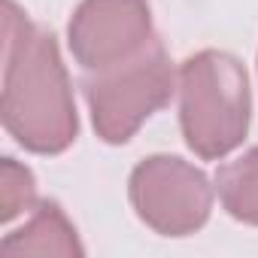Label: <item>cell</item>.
<instances>
[{"instance_id": "obj_1", "label": "cell", "mask_w": 258, "mask_h": 258, "mask_svg": "<svg viewBox=\"0 0 258 258\" xmlns=\"http://www.w3.org/2000/svg\"><path fill=\"white\" fill-rule=\"evenodd\" d=\"M4 124L34 155H61L79 134L73 85L58 43L13 0L4 4Z\"/></svg>"}, {"instance_id": "obj_2", "label": "cell", "mask_w": 258, "mask_h": 258, "mask_svg": "<svg viewBox=\"0 0 258 258\" xmlns=\"http://www.w3.org/2000/svg\"><path fill=\"white\" fill-rule=\"evenodd\" d=\"M179 127L185 146L219 161L231 155L249 134V76L246 67L219 49H204L182 61L176 73Z\"/></svg>"}, {"instance_id": "obj_3", "label": "cell", "mask_w": 258, "mask_h": 258, "mask_svg": "<svg viewBox=\"0 0 258 258\" xmlns=\"http://www.w3.org/2000/svg\"><path fill=\"white\" fill-rule=\"evenodd\" d=\"M176 88V70L161 40H152L134 58L106 70H88L82 94L91 112V124L103 143H127L140 124L170 103Z\"/></svg>"}, {"instance_id": "obj_4", "label": "cell", "mask_w": 258, "mask_h": 258, "mask_svg": "<svg viewBox=\"0 0 258 258\" xmlns=\"http://www.w3.org/2000/svg\"><path fill=\"white\" fill-rule=\"evenodd\" d=\"M131 204L155 234L185 237L207 225L213 210V185L207 173L176 155H149L127 179Z\"/></svg>"}, {"instance_id": "obj_5", "label": "cell", "mask_w": 258, "mask_h": 258, "mask_svg": "<svg viewBox=\"0 0 258 258\" xmlns=\"http://www.w3.org/2000/svg\"><path fill=\"white\" fill-rule=\"evenodd\" d=\"M149 0H82L67 25V43L85 70H106L152 43Z\"/></svg>"}, {"instance_id": "obj_6", "label": "cell", "mask_w": 258, "mask_h": 258, "mask_svg": "<svg viewBox=\"0 0 258 258\" xmlns=\"http://www.w3.org/2000/svg\"><path fill=\"white\" fill-rule=\"evenodd\" d=\"M7 255H82L73 222L55 201L37 204L34 216L4 237Z\"/></svg>"}, {"instance_id": "obj_7", "label": "cell", "mask_w": 258, "mask_h": 258, "mask_svg": "<svg viewBox=\"0 0 258 258\" xmlns=\"http://www.w3.org/2000/svg\"><path fill=\"white\" fill-rule=\"evenodd\" d=\"M216 191L231 219L258 225V146L216 170Z\"/></svg>"}, {"instance_id": "obj_8", "label": "cell", "mask_w": 258, "mask_h": 258, "mask_svg": "<svg viewBox=\"0 0 258 258\" xmlns=\"http://www.w3.org/2000/svg\"><path fill=\"white\" fill-rule=\"evenodd\" d=\"M34 204H37L34 173L16 158H4V164H0V210H4L0 219L13 222L19 213L31 210Z\"/></svg>"}]
</instances>
